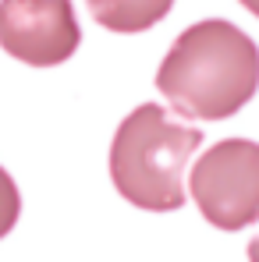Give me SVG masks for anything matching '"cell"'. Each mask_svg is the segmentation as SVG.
Returning <instances> with one entry per match:
<instances>
[{
    "label": "cell",
    "instance_id": "1",
    "mask_svg": "<svg viewBox=\"0 0 259 262\" xmlns=\"http://www.w3.org/2000/svg\"><path fill=\"white\" fill-rule=\"evenodd\" d=\"M156 89L185 121H227L259 89V46L224 18L195 21L167 50Z\"/></svg>",
    "mask_w": 259,
    "mask_h": 262
},
{
    "label": "cell",
    "instance_id": "2",
    "mask_svg": "<svg viewBox=\"0 0 259 262\" xmlns=\"http://www.w3.org/2000/svg\"><path fill=\"white\" fill-rule=\"evenodd\" d=\"M203 145V131L177 124L160 103H142L110 142V181L117 195L149 213L185 206V167Z\"/></svg>",
    "mask_w": 259,
    "mask_h": 262
},
{
    "label": "cell",
    "instance_id": "3",
    "mask_svg": "<svg viewBox=\"0 0 259 262\" xmlns=\"http://www.w3.org/2000/svg\"><path fill=\"white\" fill-rule=\"evenodd\" d=\"M188 191L216 230L252 227L259 220V142L224 138L206 149L188 174Z\"/></svg>",
    "mask_w": 259,
    "mask_h": 262
},
{
    "label": "cell",
    "instance_id": "4",
    "mask_svg": "<svg viewBox=\"0 0 259 262\" xmlns=\"http://www.w3.org/2000/svg\"><path fill=\"white\" fill-rule=\"evenodd\" d=\"M82 43L71 0H0V46L29 68L64 64Z\"/></svg>",
    "mask_w": 259,
    "mask_h": 262
},
{
    "label": "cell",
    "instance_id": "5",
    "mask_svg": "<svg viewBox=\"0 0 259 262\" xmlns=\"http://www.w3.org/2000/svg\"><path fill=\"white\" fill-rule=\"evenodd\" d=\"M86 4L103 29L121 32V36L153 29L174 7V0H86Z\"/></svg>",
    "mask_w": 259,
    "mask_h": 262
},
{
    "label": "cell",
    "instance_id": "6",
    "mask_svg": "<svg viewBox=\"0 0 259 262\" xmlns=\"http://www.w3.org/2000/svg\"><path fill=\"white\" fill-rule=\"evenodd\" d=\"M22 213V195H18V184L11 181V174L0 167V237H7L18 223Z\"/></svg>",
    "mask_w": 259,
    "mask_h": 262
},
{
    "label": "cell",
    "instance_id": "7",
    "mask_svg": "<svg viewBox=\"0 0 259 262\" xmlns=\"http://www.w3.org/2000/svg\"><path fill=\"white\" fill-rule=\"evenodd\" d=\"M249 259H252V262H259V237L252 241V245H249Z\"/></svg>",
    "mask_w": 259,
    "mask_h": 262
},
{
    "label": "cell",
    "instance_id": "8",
    "mask_svg": "<svg viewBox=\"0 0 259 262\" xmlns=\"http://www.w3.org/2000/svg\"><path fill=\"white\" fill-rule=\"evenodd\" d=\"M242 7H249V11L259 18V0H242Z\"/></svg>",
    "mask_w": 259,
    "mask_h": 262
}]
</instances>
